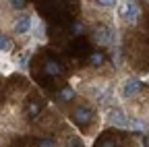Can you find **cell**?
I'll use <instances>...</instances> for the list:
<instances>
[{
  "label": "cell",
  "instance_id": "obj_9",
  "mask_svg": "<svg viewBox=\"0 0 149 147\" xmlns=\"http://www.w3.org/2000/svg\"><path fill=\"white\" fill-rule=\"evenodd\" d=\"M74 98H77V89H74L72 85H70V87H62V89L58 91V100H60L62 104H70Z\"/></svg>",
  "mask_w": 149,
  "mask_h": 147
},
{
  "label": "cell",
  "instance_id": "obj_7",
  "mask_svg": "<svg viewBox=\"0 0 149 147\" xmlns=\"http://www.w3.org/2000/svg\"><path fill=\"white\" fill-rule=\"evenodd\" d=\"M31 38H33V42H37V44H46V40H48V35H46V23H44L42 19H37V17H33Z\"/></svg>",
  "mask_w": 149,
  "mask_h": 147
},
{
  "label": "cell",
  "instance_id": "obj_11",
  "mask_svg": "<svg viewBox=\"0 0 149 147\" xmlns=\"http://www.w3.org/2000/svg\"><path fill=\"white\" fill-rule=\"evenodd\" d=\"M13 50H15V42L8 38V35H4V33H0V54H13Z\"/></svg>",
  "mask_w": 149,
  "mask_h": 147
},
{
  "label": "cell",
  "instance_id": "obj_18",
  "mask_svg": "<svg viewBox=\"0 0 149 147\" xmlns=\"http://www.w3.org/2000/svg\"><path fill=\"white\" fill-rule=\"evenodd\" d=\"M95 147H118V145H116V139H114V137L104 135V137L97 141V145H95Z\"/></svg>",
  "mask_w": 149,
  "mask_h": 147
},
{
  "label": "cell",
  "instance_id": "obj_4",
  "mask_svg": "<svg viewBox=\"0 0 149 147\" xmlns=\"http://www.w3.org/2000/svg\"><path fill=\"white\" fill-rule=\"evenodd\" d=\"M104 120L112 126H118V128H128L130 126V114L118 104L104 110Z\"/></svg>",
  "mask_w": 149,
  "mask_h": 147
},
{
  "label": "cell",
  "instance_id": "obj_8",
  "mask_svg": "<svg viewBox=\"0 0 149 147\" xmlns=\"http://www.w3.org/2000/svg\"><path fill=\"white\" fill-rule=\"evenodd\" d=\"M42 100H31L29 104H27V108H25V114H27V118H37L40 116V112H42Z\"/></svg>",
  "mask_w": 149,
  "mask_h": 147
},
{
  "label": "cell",
  "instance_id": "obj_13",
  "mask_svg": "<svg viewBox=\"0 0 149 147\" xmlns=\"http://www.w3.org/2000/svg\"><path fill=\"white\" fill-rule=\"evenodd\" d=\"M58 145H62V147H83V141L77 135H68L64 141H58Z\"/></svg>",
  "mask_w": 149,
  "mask_h": 147
},
{
  "label": "cell",
  "instance_id": "obj_6",
  "mask_svg": "<svg viewBox=\"0 0 149 147\" xmlns=\"http://www.w3.org/2000/svg\"><path fill=\"white\" fill-rule=\"evenodd\" d=\"M31 54H33L31 48H25L23 52H19L17 56L13 58L15 68H17V70H21V72H27V70H29V62H31Z\"/></svg>",
  "mask_w": 149,
  "mask_h": 147
},
{
  "label": "cell",
  "instance_id": "obj_16",
  "mask_svg": "<svg viewBox=\"0 0 149 147\" xmlns=\"http://www.w3.org/2000/svg\"><path fill=\"white\" fill-rule=\"evenodd\" d=\"M6 4H8V8H10V10L21 13V10L25 8V4H27V0H6Z\"/></svg>",
  "mask_w": 149,
  "mask_h": 147
},
{
  "label": "cell",
  "instance_id": "obj_17",
  "mask_svg": "<svg viewBox=\"0 0 149 147\" xmlns=\"http://www.w3.org/2000/svg\"><path fill=\"white\" fill-rule=\"evenodd\" d=\"M85 31H87L85 21H74V23L70 25V33H72V35H81V33H85Z\"/></svg>",
  "mask_w": 149,
  "mask_h": 147
},
{
  "label": "cell",
  "instance_id": "obj_12",
  "mask_svg": "<svg viewBox=\"0 0 149 147\" xmlns=\"http://www.w3.org/2000/svg\"><path fill=\"white\" fill-rule=\"evenodd\" d=\"M104 62H106V54H102V52H93L89 56V66L91 68H102Z\"/></svg>",
  "mask_w": 149,
  "mask_h": 147
},
{
  "label": "cell",
  "instance_id": "obj_3",
  "mask_svg": "<svg viewBox=\"0 0 149 147\" xmlns=\"http://www.w3.org/2000/svg\"><path fill=\"white\" fill-rule=\"evenodd\" d=\"M70 120L77 126H87V124H97L95 108L89 104H77L70 112Z\"/></svg>",
  "mask_w": 149,
  "mask_h": 147
},
{
  "label": "cell",
  "instance_id": "obj_14",
  "mask_svg": "<svg viewBox=\"0 0 149 147\" xmlns=\"http://www.w3.org/2000/svg\"><path fill=\"white\" fill-rule=\"evenodd\" d=\"M33 145L35 147H58V141L54 137H37Z\"/></svg>",
  "mask_w": 149,
  "mask_h": 147
},
{
  "label": "cell",
  "instance_id": "obj_10",
  "mask_svg": "<svg viewBox=\"0 0 149 147\" xmlns=\"http://www.w3.org/2000/svg\"><path fill=\"white\" fill-rule=\"evenodd\" d=\"M44 70H46V75H50V77H58V75H62V66L56 62V60H46V64H44Z\"/></svg>",
  "mask_w": 149,
  "mask_h": 147
},
{
  "label": "cell",
  "instance_id": "obj_20",
  "mask_svg": "<svg viewBox=\"0 0 149 147\" xmlns=\"http://www.w3.org/2000/svg\"><path fill=\"white\" fill-rule=\"evenodd\" d=\"M147 147H149V143H147Z\"/></svg>",
  "mask_w": 149,
  "mask_h": 147
},
{
  "label": "cell",
  "instance_id": "obj_2",
  "mask_svg": "<svg viewBox=\"0 0 149 147\" xmlns=\"http://www.w3.org/2000/svg\"><path fill=\"white\" fill-rule=\"evenodd\" d=\"M116 17H118V21L128 25V27H135L141 19V6L137 4V0L135 2H126V0H120V4L116 6Z\"/></svg>",
  "mask_w": 149,
  "mask_h": 147
},
{
  "label": "cell",
  "instance_id": "obj_19",
  "mask_svg": "<svg viewBox=\"0 0 149 147\" xmlns=\"http://www.w3.org/2000/svg\"><path fill=\"white\" fill-rule=\"evenodd\" d=\"M126 2H135V0H126Z\"/></svg>",
  "mask_w": 149,
  "mask_h": 147
},
{
  "label": "cell",
  "instance_id": "obj_5",
  "mask_svg": "<svg viewBox=\"0 0 149 147\" xmlns=\"http://www.w3.org/2000/svg\"><path fill=\"white\" fill-rule=\"evenodd\" d=\"M33 29V15L31 13H17V17L10 21V31L17 35V38H23V35H31Z\"/></svg>",
  "mask_w": 149,
  "mask_h": 147
},
{
  "label": "cell",
  "instance_id": "obj_1",
  "mask_svg": "<svg viewBox=\"0 0 149 147\" xmlns=\"http://www.w3.org/2000/svg\"><path fill=\"white\" fill-rule=\"evenodd\" d=\"M143 81L139 77H126L118 87H116V93L120 102H135L139 100V95L143 93Z\"/></svg>",
  "mask_w": 149,
  "mask_h": 147
},
{
  "label": "cell",
  "instance_id": "obj_15",
  "mask_svg": "<svg viewBox=\"0 0 149 147\" xmlns=\"http://www.w3.org/2000/svg\"><path fill=\"white\" fill-rule=\"evenodd\" d=\"M95 4H100L106 10H116V6L120 4V0H95Z\"/></svg>",
  "mask_w": 149,
  "mask_h": 147
}]
</instances>
